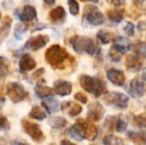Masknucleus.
Segmentation results:
<instances>
[{"instance_id":"obj_1","label":"nucleus","mask_w":146,"mask_h":145,"mask_svg":"<svg viewBox=\"0 0 146 145\" xmlns=\"http://www.w3.org/2000/svg\"><path fill=\"white\" fill-rule=\"evenodd\" d=\"M45 59L53 69H65L75 61L67 50L60 45L51 46L45 53Z\"/></svg>"},{"instance_id":"obj_2","label":"nucleus","mask_w":146,"mask_h":145,"mask_svg":"<svg viewBox=\"0 0 146 145\" xmlns=\"http://www.w3.org/2000/svg\"><path fill=\"white\" fill-rule=\"evenodd\" d=\"M80 85L86 91L94 95L96 97H98L106 91V85L98 77H90L83 75L80 77Z\"/></svg>"},{"instance_id":"obj_3","label":"nucleus","mask_w":146,"mask_h":145,"mask_svg":"<svg viewBox=\"0 0 146 145\" xmlns=\"http://www.w3.org/2000/svg\"><path fill=\"white\" fill-rule=\"evenodd\" d=\"M71 44L74 50L78 53H87L90 55H96L98 51V47L92 39L85 36H75L71 39Z\"/></svg>"},{"instance_id":"obj_4","label":"nucleus","mask_w":146,"mask_h":145,"mask_svg":"<svg viewBox=\"0 0 146 145\" xmlns=\"http://www.w3.org/2000/svg\"><path fill=\"white\" fill-rule=\"evenodd\" d=\"M104 99L108 105H114V107L119 109H126L127 107H128L129 99L124 93H117V91L106 93L104 95Z\"/></svg>"},{"instance_id":"obj_5","label":"nucleus","mask_w":146,"mask_h":145,"mask_svg":"<svg viewBox=\"0 0 146 145\" xmlns=\"http://www.w3.org/2000/svg\"><path fill=\"white\" fill-rule=\"evenodd\" d=\"M7 95L13 103H20L27 97L28 93L22 85L18 83H11L7 85Z\"/></svg>"},{"instance_id":"obj_6","label":"nucleus","mask_w":146,"mask_h":145,"mask_svg":"<svg viewBox=\"0 0 146 145\" xmlns=\"http://www.w3.org/2000/svg\"><path fill=\"white\" fill-rule=\"evenodd\" d=\"M22 126H23L25 132L34 140L35 142H42L44 140V133L41 130V127L38 124L29 121L27 119L22 120Z\"/></svg>"},{"instance_id":"obj_7","label":"nucleus","mask_w":146,"mask_h":145,"mask_svg":"<svg viewBox=\"0 0 146 145\" xmlns=\"http://www.w3.org/2000/svg\"><path fill=\"white\" fill-rule=\"evenodd\" d=\"M86 121L84 119H78L74 125H72L69 129V134L72 138L78 141H82L84 138H86L85 132Z\"/></svg>"},{"instance_id":"obj_8","label":"nucleus","mask_w":146,"mask_h":145,"mask_svg":"<svg viewBox=\"0 0 146 145\" xmlns=\"http://www.w3.org/2000/svg\"><path fill=\"white\" fill-rule=\"evenodd\" d=\"M49 40V36L47 35H38L30 38L29 40L26 42L25 44V49H28V50H32V51H37L39 49L45 47L47 44H48Z\"/></svg>"},{"instance_id":"obj_9","label":"nucleus","mask_w":146,"mask_h":145,"mask_svg":"<svg viewBox=\"0 0 146 145\" xmlns=\"http://www.w3.org/2000/svg\"><path fill=\"white\" fill-rule=\"evenodd\" d=\"M87 21L92 26H98L104 23V16L98 8L92 7V10H87L85 13Z\"/></svg>"},{"instance_id":"obj_10","label":"nucleus","mask_w":146,"mask_h":145,"mask_svg":"<svg viewBox=\"0 0 146 145\" xmlns=\"http://www.w3.org/2000/svg\"><path fill=\"white\" fill-rule=\"evenodd\" d=\"M104 114V109L100 103H92L88 105V118L92 122L100 121Z\"/></svg>"},{"instance_id":"obj_11","label":"nucleus","mask_w":146,"mask_h":145,"mask_svg":"<svg viewBox=\"0 0 146 145\" xmlns=\"http://www.w3.org/2000/svg\"><path fill=\"white\" fill-rule=\"evenodd\" d=\"M146 91V85L143 81H139L138 79H133L130 81V85L128 87V93L134 99H139L143 97Z\"/></svg>"},{"instance_id":"obj_12","label":"nucleus","mask_w":146,"mask_h":145,"mask_svg":"<svg viewBox=\"0 0 146 145\" xmlns=\"http://www.w3.org/2000/svg\"><path fill=\"white\" fill-rule=\"evenodd\" d=\"M106 77H108V79L114 85H117V87H121L125 83L124 73L122 71L116 70V69H110V70H108V73H106Z\"/></svg>"},{"instance_id":"obj_13","label":"nucleus","mask_w":146,"mask_h":145,"mask_svg":"<svg viewBox=\"0 0 146 145\" xmlns=\"http://www.w3.org/2000/svg\"><path fill=\"white\" fill-rule=\"evenodd\" d=\"M112 48L118 52L119 54L123 55L125 53L128 52V50L131 48V45L129 44L128 40L124 37L117 36L113 39V45H112Z\"/></svg>"},{"instance_id":"obj_14","label":"nucleus","mask_w":146,"mask_h":145,"mask_svg":"<svg viewBox=\"0 0 146 145\" xmlns=\"http://www.w3.org/2000/svg\"><path fill=\"white\" fill-rule=\"evenodd\" d=\"M54 93L61 97L69 95L72 93V83L67 81H56L54 83Z\"/></svg>"},{"instance_id":"obj_15","label":"nucleus","mask_w":146,"mask_h":145,"mask_svg":"<svg viewBox=\"0 0 146 145\" xmlns=\"http://www.w3.org/2000/svg\"><path fill=\"white\" fill-rule=\"evenodd\" d=\"M125 66H126L127 70L131 71V72H137L142 67V61L137 54L129 55L126 57V60H125Z\"/></svg>"},{"instance_id":"obj_16","label":"nucleus","mask_w":146,"mask_h":145,"mask_svg":"<svg viewBox=\"0 0 146 145\" xmlns=\"http://www.w3.org/2000/svg\"><path fill=\"white\" fill-rule=\"evenodd\" d=\"M19 66H20V71L22 73H26V72H29V71H32L33 69L36 68L37 63L30 55L25 54L24 56H22L19 63Z\"/></svg>"},{"instance_id":"obj_17","label":"nucleus","mask_w":146,"mask_h":145,"mask_svg":"<svg viewBox=\"0 0 146 145\" xmlns=\"http://www.w3.org/2000/svg\"><path fill=\"white\" fill-rule=\"evenodd\" d=\"M37 17V12L33 6L26 5L23 7L21 13L19 14V19L23 22H30Z\"/></svg>"},{"instance_id":"obj_18","label":"nucleus","mask_w":146,"mask_h":145,"mask_svg":"<svg viewBox=\"0 0 146 145\" xmlns=\"http://www.w3.org/2000/svg\"><path fill=\"white\" fill-rule=\"evenodd\" d=\"M42 105L45 109L47 110V112L49 113H53V112H56L60 109V103L56 99L51 95V97H46L45 101H43Z\"/></svg>"},{"instance_id":"obj_19","label":"nucleus","mask_w":146,"mask_h":145,"mask_svg":"<svg viewBox=\"0 0 146 145\" xmlns=\"http://www.w3.org/2000/svg\"><path fill=\"white\" fill-rule=\"evenodd\" d=\"M50 20L54 23H59V22H63L66 18V11L62 6L54 8L51 10L50 14H49Z\"/></svg>"},{"instance_id":"obj_20","label":"nucleus","mask_w":146,"mask_h":145,"mask_svg":"<svg viewBox=\"0 0 146 145\" xmlns=\"http://www.w3.org/2000/svg\"><path fill=\"white\" fill-rule=\"evenodd\" d=\"M127 137L135 144H146V131H129L127 132Z\"/></svg>"},{"instance_id":"obj_21","label":"nucleus","mask_w":146,"mask_h":145,"mask_svg":"<svg viewBox=\"0 0 146 145\" xmlns=\"http://www.w3.org/2000/svg\"><path fill=\"white\" fill-rule=\"evenodd\" d=\"M85 132H86V138L90 141L94 140L98 137V127L96 125H94L92 123L86 121V125H85Z\"/></svg>"},{"instance_id":"obj_22","label":"nucleus","mask_w":146,"mask_h":145,"mask_svg":"<svg viewBox=\"0 0 146 145\" xmlns=\"http://www.w3.org/2000/svg\"><path fill=\"white\" fill-rule=\"evenodd\" d=\"M108 17L113 23H120L124 17L123 9H111L108 12Z\"/></svg>"},{"instance_id":"obj_23","label":"nucleus","mask_w":146,"mask_h":145,"mask_svg":"<svg viewBox=\"0 0 146 145\" xmlns=\"http://www.w3.org/2000/svg\"><path fill=\"white\" fill-rule=\"evenodd\" d=\"M29 116L33 119H37V120H44L47 117V113L46 110L43 109L42 107H34L31 109Z\"/></svg>"},{"instance_id":"obj_24","label":"nucleus","mask_w":146,"mask_h":145,"mask_svg":"<svg viewBox=\"0 0 146 145\" xmlns=\"http://www.w3.org/2000/svg\"><path fill=\"white\" fill-rule=\"evenodd\" d=\"M10 25H11V19L9 16H6L3 20V24L0 27V43L7 37L10 31Z\"/></svg>"},{"instance_id":"obj_25","label":"nucleus","mask_w":146,"mask_h":145,"mask_svg":"<svg viewBox=\"0 0 146 145\" xmlns=\"http://www.w3.org/2000/svg\"><path fill=\"white\" fill-rule=\"evenodd\" d=\"M35 93L41 99H46V97L53 95L54 89H50L48 87H44V85H37L36 89H35Z\"/></svg>"},{"instance_id":"obj_26","label":"nucleus","mask_w":146,"mask_h":145,"mask_svg":"<svg viewBox=\"0 0 146 145\" xmlns=\"http://www.w3.org/2000/svg\"><path fill=\"white\" fill-rule=\"evenodd\" d=\"M131 50L137 54L139 57H142V58H146V43L145 42H139L134 43V44L131 45Z\"/></svg>"},{"instance_id":"obj_27","label":"nucleus","mask_w":146,"mask_h":145,"mask_svg":"<svg viewBox=\"0 0 146 145\" xmlns=\"http://www.w3.org/2000/svg\"><path fill=\"white\" fill-rule=\"evenodd\" d=\"M96 37H98V39L102 44H106V45L110 43L114 39L113 34H112L111 32L106 31V30H100V31H98V34H96Z\"/></svg>"},{"instance_id":"obj_28","label":"nucleus","mask_w":146,"mask_h":145,"mask_svg":"<svg viewBox=\"0 0 146 145\" xmlns=\"http://www.w3.org/2000/svg\"><path fill=\"white\" fill-rule=\"evenodd\" d=\"M119 116H115V115H110L106 118V121H104V127L106 128L110 131H113L116 128V124L118 122Z\"/></svg>"},{"instance_id":"obj_29","label":"nucleus","mask_w":146,"mask_h":145,"mask_svg":"<svg viewBox=\"0 0 146 145\" xmlns=\"http://www.w3.org/2000/svg\"><path fill=\"white\" fill-rule=\"evenodd\" d=\"M49 124L53 128L59 129V128H63L67 124V120H66V118L61 117V116H54V117H51L49 119Z\"/></svg>"},{"instance_id":"obj_30","label":"nucleus","mask_w":146,"mask_h":145,"mask_svg":"<svg viewBox=\"0 0 146 145\" xmlns=\"http://www.w3.org/2000/svg\"><path fill=\"white\" fill-rule=\"evenodd\" d=\"M66 107H69V115L70 116H77L79 115L80 113L82 112V110H83V107H82V105H78V103H71V105H66V103H64L63 105V109H65Z\"/></svg>"},{"instance_id":"obj_31","label":"nucleus","mask_w":146,"mask_h":145,"mask_svg":"<svg viewBox=\"0 0 146 145\" xmlns=\"http://www.w3.org/2000/svg\"><path fill=\"white\" fill-rule=\"evenodd\" d=\"M133 124L134 126L138 128H146V116L143 115V114H139V115L134 116L133 118Z\"/></svg>"},{"instance_id":"obj_32","label":"nucleus","mask_w":146,"mask_h":145,"mask_svg":"<svg viewBox=\"0 0 146 145\" xmlns=\"http://www.w3.org/2000/svg\"><path fill=\"white\" fill-rule=\"evenodd\" d=\"M8 62L5 58L3 57H0V79H3L5 75H7L8 73Z\"/></svg>"},{"instance_id":"obj_33","label":"nucleus","mask_w":146,"mask_h":145,"mask_svg":"<svg viewBox=\"0 0 146 145\" xmlns=\"http://www.w3.org/2000/svg\"><path fill=\"white\" fill-rule=\"evenodd\" d=\"M104 144H121L123 143V141L120 139L119 137L117 136H114V135H108V136H106L102 140Z\"/></svg>"},{"instance_id":"obj_34","label":"nucleus","mask_w":146,"mask_h":145,"mask_svg":"<svg viewBox=\"0 0 146 145\" xmlns=\"http://www.w3.org/2000/svg\"><path fill=\"white\" fill-rule=\"evenodd\" d=\"M68 4H69V9L72 15H78L80 11V6L76 0H68Z\"/></svg>"},{"instance_id":"obj_35","label":"nucleus","mask_w":146,"mask_h":145,"mask_svg":"<svg viewBox=\"0 0 146 145\" xmlns=\"http://www.w3.org/2000/svg\"><path fill=\"white\" fill-rule=\"evenodd\" d=\"M126 127H127V123H126V122H125L123 119H121V118H119L118 122H117V124H116L115 131L119 132V133H122V132L125 131Z\"/></svg>"},{"instance_id":"obj_36","label":"nucleus","mask_w":146,"mask_h":145,"mask_svg":"<svg viewBox=\"0 0 146 145\" xmlns=\"http://www.w3.org/2000/svg\"><path fill=\"white\" fill-rule=\"evenodd\" d=\"M123 30H124V32L128 36H133V34H134V25H133L131 22H127V23L125 24Z\"/></svg>"},{"instance_id":"obj_37","label":"nucleus","mask_w":146,"mask_h":145,"mask_svg":"<svg viewBox=\"0 0 146 145\" xmlns=\"http://www.w3.org/2000/svg\"><path fill=\"white\" fill-rule=\"evenodd\" d=\"M108 55H110V59H111L112 61H114V62H118V61H120V55L121 54H119L118 52H116L113 48L110 49V54H108Z\"/></svg>"},{"instance_id":"obj_38","label":"nucleus","mask_w":146,"mask_h":145,"mask_svg":"<svg viewBox=\"0 0 146 145\" xmlns=\"http://www.w3.org/2000/svg\"><path fill=\"white\" fill-rule=\"evenodd\" d=\"M75 99H77L78 101H81L82 103H88V97L86 95L82 93H77L75 95Z\"/></svg>"},{"instance_id":"obj_39","label":"nucleus","mask_w":146,"mask_h":145,"mask_svg":"<svg viewBox=\"0 0 146 145\" xmlns=\"http://www.w3.org/2000/svg\"><path fill=\"white\" fill-rule=\"evenodd\" d=\"M6 124H7V119H6L4 116L0 115V129L6 127Z\"/></svg>"},{"instance_id":"obj_40","label":"nucleus","mask_w":146,"mask_h":145,"mask_svg":"<svg viewBox=\"0 0 146 145\" xmlns=\"http://www.w3.org/2000/svg\"><path fill=\"white\" fill-rule=\"evenodd\" d=\"M110 3H112L115 6L124 5V3H125V0H110Z\"/></svg>"},{"instance_id":"obj_41","label":"nucleus","mask_w":146,"mask_h":145,"mask_svg":"<svg viewBox=\"0 0 146 145\" xmlns=\"http://www.w3.org/2000/svg\"><path fill=\"white\" fill-rule=\"evenodd\" d=\"M131 1L134 3V5H136V6H140V5H142L143 4V2L145 1V0H131Z\"/></svg>"},{"instance_id":"obj_42","label":"nucleus","mask_w":146,"mask_h":145,"mask_svg":"<svg viewBox=\"0 0 146 145\" xmlns=\"http://www.w3.org/2000/svg\"><path fill=\"white\" fill-rule=\"evenodd\" d=\"M145 26H146V24L144 23V22H139L137 28H138L139 30H143V29H145Z\"/></svg>"},{"instance_id":"obj_43","label":"nucleus","mask_w":146,"mask_h":145,"mask_svg":"<svg viewBox=\"0 0 146 145\" xmlns=\"http://www.w3.org/2000/svg\"><path fill=\"white\" fill-rule=\"evenodd\" d=\"M141 77H142L143 81H146V68L142 69V71H141Z\"/></svg>"},{"instance_id":"obj_44","label":"nucleus","mask_w":146,"mask_h":145,"mask_svg":"<svg viewBox=\"0 0 146 145\" xmlns=\"http://www.w3.org/2000/svg\"><path fill=\"white\" fill-rule=\"evenodd\" d=\"M55 1H56V0H44V2L47 5H53V4L55 3Z\"/></svg>"},{"instance_id":"obj_45","label":"nucleus","mask_w":146,"mask_h":145,"mask_svg":"<svg viewBox=\"0 0 146 145\" xmlns=\"http://www.w3.org/2000/svg\"><path fill=\"white\" fill-rule=\"evenodd\" d=\"M44 72V69H40L39 71H37L36 73H35V75H34V77H39V75H41V73H43Z\"/></svg>"},{"instance_id":"obj_46","label":"nucleus","mask_w":146,"mask_h":145,"mask_svg":"<svg viewBox=\"0 0 146 145\" xmlns=\"http://www.w3.org/2000/svg\"><path fill=\"white\" fill-rule=\"evenodd\" d=\"M81 1H83V2H98V0H81Z\"/></svg>"},{"instance_id":"obj_47","label":"nucleus","mask_w":146,"mask_h":145,"mask_svg":"<svg viewBox=\"0 0 146 145\" xmlns=\"http://www.w3.org/2000/svg\"><path fill=\"white\" fill-rule=\"evenodd\" d=\"M62 143H71V142L68 141V140H64V141H62Z\"/></svg>"},{"instance_id":"obj_48","label":"nucleus","mask_w":146,"mask_h":145,"mask_svg":"<svg viewBox=\"0 0 146 145\" xmlns=\"http://www.w3.org/2000/svg\"><path fill=\"white\" fill-rule=\"evenodd\" d=\"M0 17H1V15H0Z\"/></svg>"}]
</instances>
